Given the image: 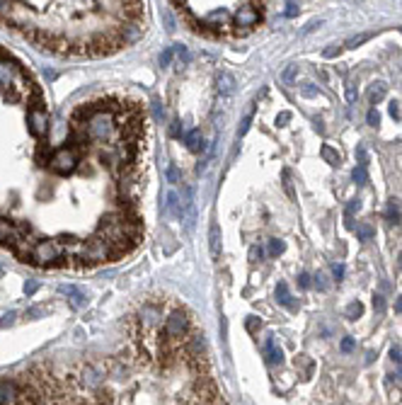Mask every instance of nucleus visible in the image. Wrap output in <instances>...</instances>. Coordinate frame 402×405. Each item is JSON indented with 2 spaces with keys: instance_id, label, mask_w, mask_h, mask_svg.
I'll list each match as a JSON object with an SVG mask.
<instances>
[{
  "instance_id": "obj_1",
  "label": "nucleus",
  "mask_w": 402,
  "mask_h": 405,
  "mask_svg": "<svg viewBox=\"0 0 402 405\" xmlns=\"http://www.w3.org/2000/svg\"><path fill=\"white\" fill-rule=\"evenodd\" d=\"M168 303L146 301L129 320V345L78 369L73 405H228L199 328L172 335Z\"/></svg>"
},
{
  "instance_id": "obj_2",
  "label": "nucleus",
  "mask_w": 402,
  "mask_h": 405,
  "mask_svg": "<svg viewBox=\"0 0 402 405\" xmlns=\"http://www.w3.org/2000/svg\"><path fill=\"white\" fill-rule=\"evenodd\" d=\"M0 24L39 51L102 58L146 34L143 0H0Z\"/></svg>"
},
{
  "instance_id": "obj_3",
  "label": "nucleus",
  "mask_w": 402,
  "mask_h": 405,
  "mask_svg": "<svg viewBox=\"0 0 402 405\" xmlns=\"http://www.w3.org/2000/svg\"><path fill=\"white\" fill-rule=\"evenodd\" d=\"M187 27L203 36H242L264 19V0H172Z\"/></svg>"
},
{
  "instance_id": "obj_4",
  "label": "nucleus",
  "mask_w": 402,
  "mask_h": 405,
  "mask_svg": "<svg viewBox=\"0 0 402 405\" xmlns=\"http://www.w3.org/2000/svg\"><path fill=\"white\" fill-rule=\"evenodd\" d=\"M264 357H267L269 364H281V362H284V352H281V347L276 345V340H267V342H264Z\"/></svg>"
},
{
  "instance_id": "obj_5",
  "label": "nucleus",
  "mask_w": 402,
  "mask_h": 405,
  "mask_svg": "<svg viewBox=\"0 0 402 405\" xmlns=\"http://www.w3.org/2000/svg\"><path fill=\"white\" fill-rule=\"evenodd\" d=\"M208 247H211V255H213V257L220 255V228H218L216 221H213L211 228H208Z\"/></svg>"
},
{
  "instance_id": "obj_6",
  "label": "nucleus",
  "mask_w": 402,
  "mask_h": 405,
  "mask_svg": "<svg viewBox=\"0 0 402 405\" xmlns=\"http://www.w3.org/2000/svg\"><path fill=\"white\" fill-rule=\"evenodd\" d=\"M165 209L170 211V216H175V218H182L184 216V209H182V204H180V197H177V192H168V197H165Z\"/></svg>"
},
{
  "instance_id": "obj_7",
  "label": "nucleus",
  "mask_w": 402,
  "mask_h": 405,
  "mask_svg": "<svg viewBox=\"0 0 402 405\" xmlns=\"http://www.w3.org/2000/svg\"><path fill=\"white\" fill-rule=\"evenodd\" d=\"M276 301H279L281 306H286L288 311H296V303H293V299H291V294H288V286H286L284 282H279V286H276Z\"/></svg>"
},
{
  "instance_id": "obj_8",
  "label": "nucleus",
  "mask_w": 402,
  "mask_h": 405,
  "mask_svg": "<svg viewBox=\"0 0 402 405\" xmlns=\"http://www.w3.org/2000/svg\"><path fill=\"white\" fill-rule=\"evenodd\" d=\"M184 143H187V148H189L192 153H197V151H201V146H203V136H201V131H199V129L189 131V134L184 136Z\"/></svg>"
},
{
  "instance_id": "obj_9",
  "label": "nucleus",
  "mask_w": 402,
  "mask_h": 405,
  "mask_svg": "<svg viewBox=\"0 0 402 405\" xmlns=\"http://www.w3.org/2000/svg\"><path fill=\"white\" fill-rule=\"evenodd\" d=\"M385 218L390 221V223H398L402 218V204L398 199H390L388 206H385Z\"/></svg>"
},
{
  "instance_id": "obj_10",
  "label": "nucleus",
  "mask_w": 402,
  "mask_h": 405,
  "mask_svg": "<svg viewBox=\"0 0 402 405\" xmlns=\"http://www.w3.org/2000/svg\"><path fill=\"white\" fill-rule=\"evenodd\" d=\"M61 294L70 296V301H73V306H75V308L85 306V294H83V291H78L75 286H61Z\"/></svg>"
},
{
  "instance_id": "obj_11",
  "label": "nucleus",
  "mask_w": 402,
  "mask_h": 405,
  "mask_svg": "<svg viewBox=\"0 0 402 405\" xmlns=\"http://www.w3.org/2000/svg\"><path fill=\"white\" fill-rule=\"evenodd\" d=\"M356 238L364 240V243H368V240L376 238V228H373L371 223H359V226H356Z\"/></svg>"
},
{
  "instance_id": "obj_12",
  "label": "nucleus",
  "mask_w": 402,
  "mask_h": 405,
  "mask_svg": "<svg viewBox=\"0 0 402 405\" xmlns=\"http://www.w3.org/2000/svg\"><path fill=\"white\" fill-rule=\"evenodd\" d=\"M320 156L330 163V165H339V153L332 148V146H322V151H320Z\"/></svg>"
},
{
  "instance_id": "obj_13",
  "label": "nucleus",
  "mask_w": 402,
  "mask_h": 405,
  "mask_svg": "<svg viewBox=\"0 0 402 405\" xmlns=\"http://www.w3.org/2000/svg\"><path fill=\"white\" fill-rule=\"evenodd\" d=\"M352 180H354L356 185H366V182H368L366 165H356V168H354V173H352Z\"/></svg>"
},
{
  "instance_id": "obj_14",
  "label": "nucleus",
  "mask_w": 402,
  "mask_h": 405,
  "mask_svg": "<svg viewBox=\"0 0 402 405\" xmlns=\"http://www.w3.org/2000/svg\"><path fill=\"white\" fill-rule=\"evenodd\" d=\"M286 250V245H284V240H279V238H274V240H269V247H267V252H269V257H279L281 252Z\"/></svg>"
},
{
  "instance_id": "obj_15",
  "label": "nucleus",
  "mask_w": 402,
  "mask_h": 405,
  "mask_svg": "<svg viewBox=\"0 0 402 405\" xmlns=\"http://www.w3.org/2000/svg\"><path fill=\"white\" fill-rule=\"evenodd\" d=\"M361 313H364V306H361L359 301H352V303L347 306V311H344V316H347L349 320H356Z\"/></svg>"
},
{
  "instance_id": "obj_16",
  "label": "nucleus",
  "mask_w": 402,
  "mask_h": 405,
  "mask_svg": "<svg viewBox=\"0 0 402 405\" xmlns=\"http://www.w3.org/2000/svg\"><path fill=\"white\" fill-rule=\"evenodd\" d=\"M385 90H388V88H385L383 83H376V85L371 88V95H368V97H371V102H373V105H376V102H381V100L385 97Z\"/></svg>"
},
{
  "instance_id": "obj_17",
  "label": "nucleus",
  "mask_w": 402,
  "mask_h": 405,
  "mask_svg": "<svg viewBox=\"0 0 402 405\" xmlns=\"http://www.w3.org/2000/svg\"><path fill=\"white\" fill-rule=\"evenodd\" d=\"M359 209H361V202H359V199H352V202H349V206H347V211H344V218H347V226H349V228H354V223H352V216H354Z\"/></svg>"
},
{
  "instance_id": "obj_18",
  "label": "nucleus",
  "mask_w": 402,
  "mask_h": 405,
  "mask_svg": "<svg viewBox=\"0 0 402 405\" xmlns=\"http://www.w3.org/2000/svg\"><path fill=\"white\" fill-rule=\"evenodd\" d=\"M371 34H359V36H352V39H347L344 41V49H354V46H361L366 39H368Z\"/></svg>"
},
{
  "instance_id": "obj_19",
  "label": "nucleus",
  "mask_w": 402,
  "mask_h": 405,
  "mask_svg": "<svg viewBox=\"0 0 402 405\" xmlns=\"http://www.w3.org/2000/svg\"><path fill=\"white\" fill-rule=\"evenodd\" d=\"M218 85H220L223 92H233V85H235V83H233L230 75H220V83H218Z\"/></svg>"
},
{
  "instance_id": "obj_20",
  "label": "nucleus",
  "mask_w": 402,
  "mask_h": 405,
  "mask_svg": "<svg viewBox=\"0 0 402 405\" xmlns=\"http://www.w3.org/2000/svg\"><path fill=\"white\" fill-rule=\"evenodd\" d=\"M252 114H254V109H250V112L245 114V119H242V124H240V131H237V136H245V131L250 129V122H252Z\"/></svg>"
},
{
  "instance_id": "obj_21",
  "label": "nucleus",
  "mask_w": 402,
  "mask_h": 405,
  "mask_svg": "<svg viewBox=\"0 0 402 405\" xmlns=\"http://www.w3.org/2000/svg\"><path fill=\"white\" fill-rule=\"evenodd\" d=\"M168 180H170L172 185H177V182H182V175H180V170H177L175 165H170V168H168Z\"/></svg>"
},
{
  "instance_id": "obj_22",
  "label": "nucleus",
  "mask_w": 402,
  "mask_h": 405,
  "mask_svg": "<svg viewBox=\"0 0 402 405\" xmlns=\"http://www.w3.org/2000/svg\"><path fill=\"white\" fill-rule=\"evenodd\" d=\"M284 190H286V194L291 197V199H296V194H293V185H291V175L284 170Z\"/></svg>"
},
{
  "instance_id": "obj_23",
  "label": "nucleus",
  "mask_w": 402,
  "mask_h": 405,
  "mask_svg": "<svg viewBox=\"0 0 402 405\" xmlns=\"http://www.w3.org/2000/svg\"><path fill=\"white\" fill-rule=\"evenodd\" d=\"M245 325H247V330H250V333H252V335H254V333H257V328H262V323H259V318H257V316H250V318H247V323H245Z\"/></svg>"
},
{
  "instance_id": "obj_24",
  "label": "nucleus",
  "mask_w": 402,
  "mask_h": 405,
  "mask_svg": "<svg viewBox=\"0 0 402 405\" xmlns=\"http://www.w3.org/2000/svg\"><path fill=\"white\" fill-rule=\"evenodd\" d=\"M373 308H376V313H383V311H385V299H383L381 294L373 296Z\"/></svg>"
},
{
  "instance_id": "obj_25",
  "label": "nucleus",
  "mask_w": 402,
  "mask_h": 405,
  "mask_svg": "<svg viewBox=\"0 0 402 405\" xmlns=\"http://www.w3.org/2000/svg\"><path fill=\"white\" fill-rule=\"evenodd\" d=\"M262 255H264V252H262V247H259V245H254V247L250 250V260H252V262L262 260Z\"/></svg>"
},
{
  "instance_id": "obj_26",
  "label": "nucleus",
  "mask_w": 402,
  "mask_h": 405,
  "mask_svg": "<svg viewBox=\"0 0 402 405\" xmlns=\"http://www.w3.org/2000/svg\"><path fill=\"white\" fill-rule=\"evenodd\" d=\"M298 286H301V289H308V286H310V274H308V272H303V274L298 277Z\"/></svg>"
},
{
  "instance_id": "obj_27",
  "label": "nucleus",
  "mask_w": 402,
  "mask_h": 405,
  "mask_svg": "<svg viewBox=\"0 0 402 405\" xmlns=\"http://www.w3.org/2000/svg\"><path fill=\"white\" fill-rule=\"evenodd\" d=\"M366 119H368V124H371V126H378V122H381V117H378V112H376V109H371Z\"/></svg>"
},
{
  "instance_id": "obj_28",
  "label": "nucleus",
  "mask_w": 402,
  "mask_h": 405,
  "mask_svg": "<svg viewBox=\"0 0 402 405\" xmlns=\"http://www.w3.org/2000/svg\"><path fill=\"white\" fill-rule=\"evenodd\" d=\"M356 156H359V165H366V158H368V156H366V148H364V146L356 148Z\"/></svg>"
},
{
  "instance_id": "obj_29",
  "label": "nucleus",
  "mask_w": 402,
  "mask_h": 405,
  "mask_svg": "<svg viewBox=\"0 0 402 405\" xmlns=\"http://www.w3.org/2000/svg\"><path fill=\"white\" fill-rule=\"evenodd\" d=\"M354 350V340L352 337H344L342 340V352H352Z\"/></svg>"
},
{
  "instance_id": "obj_30",
  "label": "nucleus",
  "mask_w": 402,
  "mask_h": 405,
  "mask_svg": "<svg viewBox=\"0 0 402 405\" xmlns=\"http://www.w3.org/2000/svg\"><path fill=\"white\" fill-rule=\"evenodd\" d=\"M356 95H359V92H356V88H354V85H347V100H349V102H354V100H356Z\"/></svg>"
},
{
  "instance_id": "obj_31",
  "label": "nucleus",
  "mask_w": 402,
  "mask_h": 405,
  "mask_svg": "<svg viewBox=\"0 0 402 405\" xmlns=\"http://www.w3.org/2000/svg\"><path fill=\"white\" fill-rule=\"evenodd\" d=\"M390 357H393V362H395V364H402V352L398 350V347H393V350H390Z\"/></svg>"
},
{
  "instance_id": "obj_32",
  "label": "nucleus",
  "mask_w": 402,
  "mask_h": 405,
  "mask_svg": "<svg viewBox=\"0 0 402 405\" xmlns=\"http://www.w3.org/2000/svg\"><path fill=\"white\" fill-rule=\"evenodd\" d=\"M332 272H335V277H337V279H344V264H335V267H332Z\"/></svg>"
},
{
  "instance_id": "obj_33",
  "label": "nucleus",
  "mask_w": 402,
  "mask_h": 405,
  "mask_svg": "<svg viewBox=\"0 0 402 405\" xmlns=\"http://www.w3.org/2000/svg\"><path fill=\"white\" fill-rule=\"evenodd\" d=\"M390 114H393L395 119H400V105H398V102H393V105H390Z\"/></svg>"
},
{
  "instance_id": "obj_34",
  "label": "nucleus",
  "mask_w": 402,
  "mask_h": 405,
  "mask_svg": "<svg viewBox=\"0 0 402 405\" xmlns=\"http://www.w3.org/2000/svg\"><path fill=\"white\" fill-rule=\"evenodd\" d=\"M288 122H291V114H288V112H284V114L276 119V124H281V126H284V124H288Z\"/></svg>"
},
{
  "instance_id": "obj_35",
  "label": "nucleus",
  "mask_w": 402,
  "mask_h": 405,
  "mask_svg": "<svg viewBox=\"0 0 402 405\" xmlns=\"http://www.w3.org/2000/svg\"><path fill=\"white\" fill-rule=\"evenodd\" d=\"M293 75H296V66H288V70L284 73V80H291Z\"/></svg>"
},
{
  "instance_id": "obj_36",
  "label": "nucleus",
  "mask_w": 402,
  "mask_h": 405,
  "mask_svg": "<svg viewBox=\"0 0 402 405\" xmlns=\"http://www.w3.org/2000/svg\"><path fill=\"white\" fill-rule=\"evenodd\" d=\"M339 51H342V49H339V46H330V49H327V51H325V56H327V58H330V56H335V53H339Z\"/></svg>"
},
{
  "instance_id": "obj_37",
  "label": "nucleus",
  "mask_w": 402,
  "mask_h": 405,
  "mask_svg": "<svg viewBox=\"0 0 402 405\" xmlns=\"http://www.w3.org/2000/svg\"><path fill=\"white\" fill-rule=\"evenodd\" d=\"M296 12H298V10H296V5H293V2H291V5H288V10H286V15H288V17H293V15H296Z\"/></svg>"
},
{
  "instance_id": "obj_38",
  "label": "nucleus",
  "mask_w": 402,
  "mask_h": 405,
  "mask_svg": "<svg viewBox=\"0 0 402 405\" xmlns=\"http://www.w3.org/2000/svg\"><path fill=\"white\" fill-rule=\"evenodd\" d=\"M24 291H27V294H34V291H36V284H27Z\"/></svg>"
},
{
  "instance_id": "obj_39",
  "label": "nucleus",
  "mask_w": 402,
  "mask_h": 405,
  "mask_svg": "<svg viewBox=\"0 0 402 405\" xmlns=\"http://www.w3.org/2000/svg\"><path fill=\"white\" fill-rule=\"evenodd\" d=\"M395 311H398V313H402V296L398 299V301H395Z\"/></svg>"
},
{
  "instance_id": "obj_40",
  "label": "nucleus",
  "mask_w": 402,
  "mask_h": 405,
  "mask_svg": "<svg viewBox=\"0 0 402 405\" xmlns=\"http://www.w3.org/2000/svg\"><path fill=\"white\" fill-rule=\"evenodd\" d=\"M400 264H402V252H400Z\"/></svg>"
}]
</instances>
